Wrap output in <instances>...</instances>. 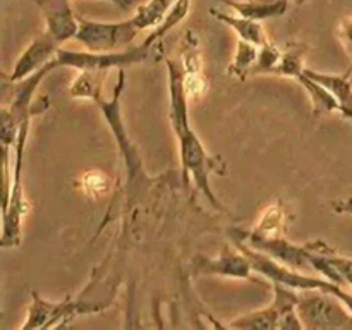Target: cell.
<instances>
[{
  "mask_svg": "<svg viewBox=\"0 0 352 330\" xmlns=\"http://www.w3.org/2000/svg\"><path fill=\"white\" fill-rule=\"evenodd\" d=\"M226 329L236 330H278V311L272 302L268 308L256 309L248 315L239 316L232 323L226 325Z\"/></svg>",
  "mask_w": 352,
  "mask_h": 330,
  "instance_id": "cell-17",
  "label": "cell"
},
{
  "mask_svg": "<svg viewBox=\"0 0 352 330\" xmlns=\"http://www.w3.org/2000/svg\"><path fill=\"white\" fill-rule=\"evenodd\" d=\"M79 17V16H78ZM138 26L133 17L120 23H96L79 17V31L76 40L85 45L89 52H119L133 47L136 40Z\"/></svg>",
  "mask_w": 352,
  "mask_h": 330,
  "instance_id": "cell-5",
  "label": "cell"
},
{
  "mask_svg": "<svg viewBox=\"0 0 352 330\" xmlns=\"http://www.w3.org/2000/svg\"><path fill=\"white\" fill-rule=\"evenodd\" d=\"M329 256H330V260L333 261V263H337V265H340V267H346V268H351L352 270V258H346V256H340L339 253H337L336 250H332L329 253Z\"/></svg>",
  "mask_w": 352,
  "mask_h": 330,
  "instance_id": "cell-29",
  "label": "cell"
},
{
  "mask_svg": "<svg viewBox=\"0 0 352 330\" xmlns=\"http://www.w3.org/2000/svg\"><path fill=\"white\" fill-rule=\"evenodd\" d=\"M332 208L333 212L337 213H347V215H352V198L332 201Z\"/></svg>",
  "mask_w": 352,
  "mask_h": 330,
  "instance_id": "cell-28",
  "label": "cell"
},
{
  "mask_svg": "<svg viewBox=\"0 0 352 330\" xmlns=\"http://www.w3.org/2000/svg\"><path fill=\"white\" fill-rule=\"evenodd\" d=\"M298 311L308 330L352 329V313L339 298L318 289L299 291Z\"/></svg>",
  "mask_w": 352,
  "mask_h": 330,
  "instance_id": "cell-4",
  "label": "cell"
},
{
  "mask_svg": "<svg viewBox=\"0 0 352 330\" xmlns=\"http://www.w3.org/2000/svg\"><path fill=\"white\" fill-rule=\"evenodd\" d=\"M157 43L144 40L136 47H129L119 52H74L58 48L55 57L45 65L48 72L58 67H72L78 71H110V69L126 67V65L141 64L153 57V48Z\"/></svg>",
  "mask_w": 352,
  "mask_h": 330,
  "instance_id": "cell-2",
  "label": "cell"
},
{
  "mask_svg": "<svg viewBox=\"0 0 352 330\" xmlns=\"http://www.w3.org/2000/svg\"><path fill=\"white\" fill-rule=\"evenodd\" d=\"M232 7L239 12V16L250 17L254 21H267L274 17H280L287 12L289 0H274V2H256V0H248V2H237V0H220Z\"/></svg>",
  "mask_w": 352,
  "mask_h": 330,
  "instance_id": "cell-14",
  "label": "cell"
},
{
  "mask_svg": "<svg viewBox=\"0 0 352 330\" xmlns=\"http://www.w3.org/2000/svg\"><path fill=\"white\" fill-rule=\"evenodd\" d=\"M189 9H191V0H175V3L170 7V10L164 17V21L158 26L153 28V31H151V34L146 40L151 41V43H157L158 40H162L168 31L174 30L179 23H182L186 19Z\"/></svg>",
  "mask_w": 352,
  "mask_h": 330,
  "instance_id": "cell-22",
  "label": "cell"
},
{
  "mask_svg": "<svg viewBox=\"0 0 352 330\" xmlns=\"http://www.w3.org/2000/svg\"><path fill=\"white\" fill-rule=\"evenodd\" d=\"M109 71H81L69 88V95L74 98L93 100L102 93V85Z\"/></svg>",
  "mask_w": 352,
  "mask_h": 330,
  "instance_id": "cell-20",
  "label": "cell"
},
{
  "mask_svg": "<svg viewBox=\"0 0 352 330\" xmlns=\"http://www.w3.org/2000/svg\"><path fill=\"white\" fill-rule=\"evenodd\" d=\"M168 69V93H170V122L175 138L179 143V155H181L182 179L188 184L195 182L196 189L203 192L208 203L215 210H223L222 203L217 199L212 186H210V174H226V165L219 157H212L203 146L201 140L189 126L188 98L184 89V71L179 67L177 62L165 58Z\"/></svg>",
  "mask_w": 352,
  "mask_h": 330,
  "instance_id": "cell-1",
  "label": "cell"
},
{
  "mask_svg": "<svg viewBox=\"0 0 352 330\" xmlns=\"http://www.w3.org/2000/svg\"><path fill=\"white\" fill-rule=\"evenodd\" d=\"M258 48L254 43H250L246 40H239L234 55L232 64L227 67V74L234 76L237 79H246L248 76L253 74V67L258 60Z\"/></svg>",
  "mask_w": 352,
  "mask_h": 330,
  "instance_id": "cell-18",
  "label": "cell"
},
{
  "mask_svg": "<svg viewBox=\"0 0 352 330\" xmlns=\"http://www.w3.org/2000/svg\"><path fill=\"white\" fill-rule=\"evenodd\" d=\"M34 116H30L21 126L17 140L14 143L16 150V164H14V175H12V189H10L9 203L2 208L3 212V223H2V248H14L21 244V227H23L24 215L30 210V205L26 201L23 189V158L24 148L28 143V134H30V124Z\"/></svg>",
  "mask_w": 352,
  "mask_h": 330,
  "instance_id": "cell-3",
  "label": "cell"
},
{
  "mask_svg": "<svg viewBox=\"0 0 352 330\" xmlns=\"http://www.w3.org/2000/svg\"><path fill=\"white\" fill-rule=\"evenodd\" d=\"M109 305H100V302H82L72 301L71 298L64 299L60 302H50L47 299L36 296L31 306V318L40 329H57L64 322H71L79 315H88V313H100Z\"/></svg>",
  "mask_w": 352,
  "mask_h": 330,
  "instance_id": "cell-9",
  "label": "cell"
},
{
  "mask_svg": "<svg viewBox=\"0 0 352 330\" xmlns=\"http://www.w3.org/2000/svg\"><path fill=\"white\" fill-rule=\"evenodd\" d=\"M206 85L208 82L203 79L199 71H192L191 74H186L184 72V89L188 96H199L206 89Z\"/></svg>",
  "mask_w": 352,
  "mask_h": 330,
  "instance_id": "cell-25",
  "label": "cell"
},
{
  "mask_svg": "<svg viewBox=\"0 0 352 330\" xmlns=\"http://www.w3.org/2000/svg\"><path fill=\"white\" fill-rule=\"evenodd\" d=\"M296 79L301 82L302 88H305L306 93H308L309 100H311L313 112H315V116L340 112L339 102H337L336 96H333L332 93L325 88V86H322L320 82H316L315 79L309 78L305 71H302Z\"/></svg>",
  "mask_w": 352,
  "mask_h": 330,
  "instance_id": "cell-15",
  "label": "cell"
},
{
  "mask_svg": "<svg viewBox=\"0 0 352 330\" xmlns=\"http://www.w3.org/2000/svg\"><path fill=\"white\" fill-rule=\"evenodd\" d=\"M299 291L282 284H274V306L278 311V330H301V318L298 311Z\"/></svg>",
  "mask_w": 352,
  "mask_h": 330,
  "instance_id": "cell-13",
  "label": "cell"
},
{
  "mask_svg": "<svg viewBox=\"0 0 352 330\" xmlns=\"http://www.w3.org/2000/svg\"><path fill=\"white\" fill-rule=\"evenodd\" d=\"M58 48H60V43L55 41L54 38L50 36V33H47V31H45V33H40L33 41H31L30 47L21 54L16 65H14L12 72H10V76H6V79L9 82L23 81L28 76L34 74L38 69L47 65L48 62L55 57Z\"/></svg>",
  "mask_w": 352,
  "mask_h": 330,
  "instance_id": "cell-10",
  "label": "cell"
},
{
  "mask_svg": "<svg viewBox=\"0 0 352 330\" xmlns=\"http://www.w3.org/2000/svg\"><path fill=\"white\" fill-rule=\"evenodd\" d=\"M305 72L316 82L325 86L336 96L342 117L352 122V71L346 72V74H325V72L313 71V69H305Z\"/></svg>",
  "mask_w": 352,
  "mask_h": 330,
  "instance_id": "cell-12",
  "label": "cell"
},
{
  "mask_svg": "<svg viewBox=\"0 0 352 330\" xmlns=\"http://www.w3.org/2000/svg\"><path fill=\"white\" fill-rule=\"evenodd\" d=\"M308 50L305 43H296L292 41L287 47V50L282 52L280 62L275 67L274 74L278 76H289V78H298L305 67H302V55Z\"/></svg>",
  "mask_w": 352,
  "mask_h": 330,
  "instance_id": "cell-21",
  "label": "cell"
},
{
  "mask_svg": "<svg viewBox=\"0 0 352 330\" xmlns=\"http://www.w3.org/2000/svg\"><path fill=\"white\" fill-rule=\"evenodd\" d=\"M124 81H126V72H124V67L119 69V81H117L116 91H113V96L110 100H103L102 93L93 98V102L98 103L100 110H102L103 117L109 122L110 131L113 133V138H116L117 144H119L120 151H122L124 162H126L127 167V179H129V184H133L141 174V162L140 157H138L136 148L133 146L131 140L127 138V131L124 127V119L122 113H120V93H122Z\"/></svg>",
  "mask_w": 352,
  "mask_h": 330,
  "instance_id": "cell-6",
  "label": "cell"
},
{
  "mask_svg": "<svg viewBox=\"0 0 352 330\" xmlns=\"http://www.w3.org/2000/svg\"><path fill=\"white\" fill-rule=\"evenodd\" d=\"M253 265L250 258L237 248L232 250L230 246H223L219 256L208 258L203 254H196L191 260V274L195 277L199 275H223V277L248 278V280L258 282L253 277Z\"/></svg>",
  "mask_w": 352,
  "mask_h": 330,
  "instance_id": "cell-8",
  "label": "cell"
},
{
  "mask_svg": "<svg viewBox=\"0 0 352 330\" xmlns=\"http://www.w3.org/2000/svg\"><path fill=\"white\" fill-rule=\"evenodd\" d=\"M251 230L254 234H260V236H282V234H285V210L282 208V203L277 201L275 205H272L263 215V219L258 222V226Z\"/></svg>",
  "mask_w": 352,
  "mask_h": 330,
  "instance_id": "cell-23",
  "label": "cell"
},
{
  "mask_svg": "<svg viewBox=\"0 0 352 330\" xmlns=\"http://www.w3.org/2000/svg\"><path fill=\"white\" fill-rule=\"evenodd\" d=\"M234 241H241V243L248 244L253 250L261 251L265 254H270L275 260L282 261L287 267L301 270V268H311L309 265V250H311V241L306 244H296L282 236H260L254 234L253 230H234ZM313 270V268H311Z\"/></svg>",
  "mask_w": 352,
  "mask_h": 330,
  "instance_id": "cell-7",
  "label": "cell"
},
{
  "mask_svg": "<svg viewBox=\"0 0 352 330\" xmlns=\"http://www.w3.org/2000/svg\"><path fill=\"white\" fill-rule=\"evenodd\" d=\"M47 23V33L58 43L76 38L79 31V17L72 10L69 0H36Z\"/></svg>",
  "mask_w": 352,
  "mask_h": 330,
  "instance_id": "cell-11",
  "label": "cell"
},
{
  "mask_svg": "<svg viewBox=\"0 0 352 330\" xmlns=\"http://www.w3.org/2000/svg\"><path fill=\"white\" fill-rule=\"evenodd\" d=\"M107 2H112L113 6H117L122 10H131L134 7L133 0H107Z\"/></svg>",
  "mask_w": 352,
  "mask_h": 330,
  "instance_id": "cell-30",
  "label": "cell"
},
{
  "mask_svg": "<svg viewBox=\"0 0 352 330\" xmlns=\"http://www.w3.org/2000/svg\"><path fill=\"white\" fill-rule=\"evenodd\" d=\"M282 52L274 43L267 41L258 52V60L253 67V74H274L275 67L280 62Z\"/></svg>",
  "mask_w": 352,
  "mask_h": 330,
  "instance_id": "cell-24",
  "label": "cell"
},
{
  "mask_svg": "<svg viewBox=\"0 0 352 330\" xmlns=\"http://www.w3.org/2000/svg\"><path fill=\"white\" fill-rule=\"evenodd\" d=\"M82 184H85V188L88 189L91 195H100V192H103L107 189L109 181H107V177L102 172H88V174L85 175Z\"/></svg>",
  "mask_w": 352,
  "mask_h": 330,
  "instance_id": "cell-26",
  "label": "cell"
},
{
  "mask_svg": "<svg viewBox=\"0 0 352 330\" xmlns=\"http://www.w3.org/2000/svg\"><path fill=\"white\" fill-rule=\"evenodd\" d=\"M210 12H212L219 21L229 24V26L239 34L241 40H246L250 41V43H254L256 47H261V45H265L268 41L267 36H265V31L263 28H261L260 21L250 19V17H244V16H239V17L230 16V14L219 12V10L215 9H212Z\"/></svg>",
  "mask_w": 352,
  "mask_h": 330,
  "instance_id": "cell-16",
  "label": "cell"
},
{
  "mask_svg": "<svg viewBox=\"0 0 352 330\" xmlns=\"http://www.w3.org/2000/svg\"><path fill=\"white\" fill-rule=\"evenodd\" d=\"M294 2H296V3H305L306 0H294Z\"/></svg>",
  "mask_w": 352,
  "mask_h": 330,
  "instance_id": "cell-31",
  "label": "cell"
},
{
  "mask_svg": "<svg viewBox=\"0 0 352 330\" xmlns=\"http://www.w3.org/2000/svg\"><path fill=\"white\" fill-rule=\"evenodd\" d=\"M174 3L175 0H150L148 3H143L138 7L136 14L133 16L134 24L140 31L158 26Z\"/></svg>",
  "mask_w": 352,
  "mask_h": 330,
  "instance_id": "cell-19",
  "label": "cell"
},
{
  "mask_svg": "<svg viewBox=\"0 0 352 330\" xmlns=\"http://www.w3.org/2000/svg\"><path fill=\"white\" fill-rule=\"evenodd\" d=\"M337 33H339L340 41H342V47L346 48L352 64V17H346V19L340 21Z\"/></svg>",
  "mask_w": 352,
  "mask_h": 330,
  "instance_id": "cell-27",
  "label": "cell"
}]
</instances>
